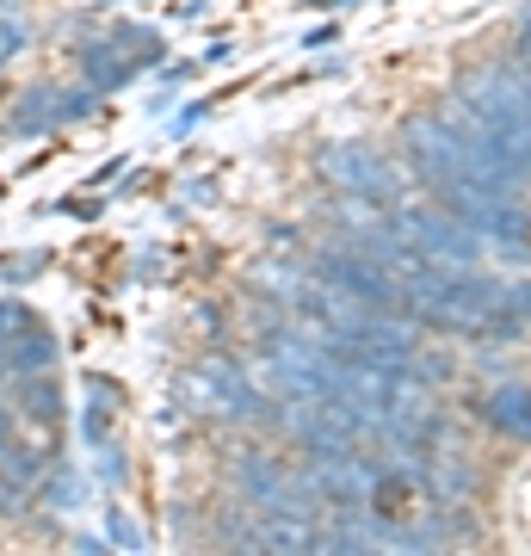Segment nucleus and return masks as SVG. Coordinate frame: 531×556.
<instances>
[{"label":"nucleus","instance_id":"1","mask_svg":"<svg viewBox=\"0 0 531 556\" xmlns=\"http://www.w3.org/2000/svg\"><path fill=\"white\" fill-rule=\"evenodd\" d=\"M395 229H402L414 248H427L433 260H445V266H476L482 248H489V241L476 236L457 211H445V204H395Z\"/></svg>","mask_w":531,"mask_h":556},{"label":"nucleus","instance_id":"2","mask_svg":"<svg viewBox=\"0 0 531 556\" xmlns=\"http://www.w3.org/2000/svg\"><path fill=\"white\" fill-rule=\"evenodd\" d=\"M315 278H328L334 291L371 303V309H402V285H395V273L371 254V248H358V241H346V248H321V254H315Z\"/></svg>","mask_w":531,"mask_h":556},{"label":"nucleus","instance_id":"3","mask_svg":"<svg viewBox=\"0 0 531 556\" xmlns=\"http://www.w3.org/2000/svg\"><path fill=\"white\" fill-rule=\"evenodd\" d=\"M321 179L353 192V199L371 204H395L402 199V174L390 167V155H377L371 142H328L321 149Z\"/></svg>","mask_w":531,"mask_h":556},{"label":"nucleus","instance_id":"4","mask_svg":"<svg viewBox=\"0 0 531 556\" xmlns=\"http://www.w3.org/2000/svg\"><path fill=\"white\" fill-rule=\"evenodd\" d=\"M402 149H408V167L433 186L439 199L457 192V186H470V179H464V155H457L452 130L439 124V112H420V118L402 124Z\"/></svg>","mask_w":531,"mask_h":556},{"label":"nucleus","instance_id":"5","mask_svg":"<svg viewBox=\"0 0 531 556\" xmlns=\"http://www.w3.org/2000/svg\"><path fill=\"white\" fill-rule=\"evenodd\" d=\"M377 470H383V464H371L365 452H309V482L321 489V501H334V507H365Z\"/></svg>","mask_w":531,"mask_h":556},{"label":"nucleus","instance_id":"6","mask_svg":"<svg viewBox=\"0 0 531 556\" xmlns=\"http://www.w3.org/2000/svg\"><path fill=\"white\" fill-rule=\"evenodd\" d=\"M87 105H93V87H87V93H68V87L38 80V87H25L20 100H13V130H20V137H43V130H56L62 118H80Z\"/></svg>","mask_w":531,"mask_h":556},{"label":"nucleus","instance_id":"7","mask_svg":"<svg viewBox=\"0 0 531 556\" xmlns=\"http://www.w3.org/2000/svg\"><path fill=\"white\" fill-rule=\"evenodd\" d=\"M321 519L315 514H285V507H273V514H260V551H321Z\"/></svg>","mask_w":531,"mask_h":556},{"label":"nucleus","instance_id":"8","mask_svg":"<svg viewBox=\"0 0 531 556\" xmlns=\"http://www.w3.org/2000/svg\"><path fill=\"white\" fill-rule=\"evenodd\" d=\"M482 415H489L494 433H507V439H531V383H501V390H489Z\"/></svg>","mask_w":531,"mask_h":556},{"label":"nucleus","instance_id":"9","mask_svg":"<svg viewBox=\"0 0 531 556\" xmlns=\"http://www.w3.org/2000/svg\"><path fill=\"white\" fill-rule=\"evenodd\" d=\"M80 75H87L93 93H112V87H124V80L137 75V62L124 56L118 38H112V43H87V50H80Z\"/></svg>","mask_w":531,"mask_h":556},{"label":"nucleus","instance_id":"10","mask_svg":"<svg viewBox=\"0 0 531 556\" xmlns=\"http://www.w3.org/2000/svg\"><path fill=\"white\" fill-rule=\"evenodd\" d=\"M0 358H7V371L13 378H31V371H50V358H56V340L43 334V328H31V334H13L7 346H0Z\"/></svg>","mask_w":531,"mask_h":556},{"label":"nucleus","instance_id":"11","mask_svg":"<svg viewBox=\"0 0 531 556\" xmlns=\"http://www.w3.org/2000/svg\"><path fill=\"white\" fill-rule=\"evenodd\" d=\"M0 477L31 495V489L43 482V457H31V445H7V439H0Z\"/></svg>","mask_w":531,"mask_h":556},{"label":"nucleus","instance_id":"12","mask_svg":"<svg viewBox=\"0 0 531 556\" xmlns=\"http://www.w3.org/2000/svg\"><path fill=\"white\" fill-rule=\"evenodd\" d=\"M20 408L31 420H56L62 415V402H56V390H50V383H25L20 390Z\"/></svg>","mask_w":531,"mask_h":556},{"label":"nucleus","instance_id":"13","mask_svg":"<svg viewBox=\"0 0 531 556\" xmlns=\"http://www.w3.org/2000/svg\"><path fill=\"white\" fill-rule=\"evenodd\" d=\"M105 532H112V544H118V551H142V526H137L130 514H124V507H112Z\"/></svg>","mask_w":531,"mask_h":556},{"label":"nucleus","instance_id":"14","mask_svg":"<svg viewBox=\"0 0 531 556\" xmlns=\"http://www.w3.org/2000/svg\"><path fill=\"white\" fill-rule=\"evenodd\" d=\"M43 495H50V507H56V514H75V507H80V477H62V470H56Z\"/></svg>","mask_w":531,"mask_h":556},{"label":"nucleus","instance_id":"15","mask_svg":"<svg viewBox=\"0 0 531 556\" xmlns=\"http://www.w3.org/2000/svg\"><path fill=\"white\" fill-rule=\"evenodd\" d=\"M20 50H25V25L0 13V68H7V62L20 56Z\"/></svg>","mask_w":531,"mask_h":556},{"label":"nucleus","instance_id":"16","mask_svg":"<svg viewBox=\"0 0 531 556\" xmlns=\"http://www.w3.org/2000/svg\"><path fill=\"white\" fill-rule=\"evenodd\" d=\"M507 309L519 321H531V278H513V285H507Z\"/></svg>","mask_w":531,"mask_h":556},{"label":"nucleus","instance_id":"17","mask_svg":"<svg viewBox=\"0 0 531 556\" xmlns=\"http://www.w3.org/2000/svg\"><path fill=\"white\" fill-rule=\"evenodd\" d=\"M80 433L93 439V445H105V402H93V408H87V420H80Z\"/></svg>","mask_w":531,"mask_h":556},{"label":"nucleus","instance_id":"18","mask_svg":"<svg viewBox=\"0 0 531 556\" xmlns=\"http://www.w3.org/2000/svg\"><path fill=\"white\" fill-rule=\"evenodd\" d=\"M519 62H526V75H531V13H526V25H519Z\"/></svg>","mask_w":531,"mask_h":556},{"label":"nucleus","instance_id":"19","mask_svg":"<svg viewBox=\"0 0 531 556\" xmlns=\"http://www.w3.org/2000/svg\"><path fill=\"white\" fill-rule=\"evenodd\" d=\"M7 7H20V0H0V13H7Z\"/></svg>","mask_w":531,"mask_h":556}]
</instances>
